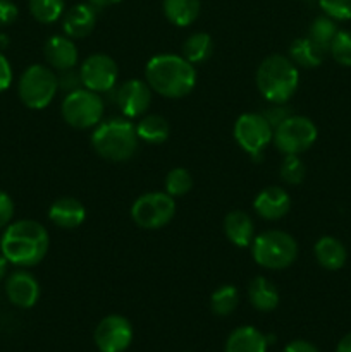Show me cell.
<instances>
[{
	"mask_svg": "<svg viewBox=\"0 0 351 352\" xmlns=\"http://www.w3.org/2000/svg\"><path fill=\"white\" fill-rule=\"evenodd\" d=\"M50 239L48 232L36 220H17L6 227L0 239V253L9 263L30 268L47 256Z\"/></svg>",
	"mask_w": 351,
	"mask_h": 352,
	"instance_id": "obj_1",
	"label": "cell"
},
{
	"mask_svg": "<svg viewBox=\"0 0 351 352\" xmlns=\"http://www.w3.org/2000/svg\"><path fill=\"white\" fill-rule=\"evenodd\" d=\"M145 79L151 91L165 98H184L196 85L195 65L182 55L162 54L155 55L147 62Z\"/></svg>",
	"mask_w": 351,
	"mask_h": 352,
	"instance_id": "obj_2",
	"label": "cell"
},
{
	"mask_svg": "<svg viewBox=\"0 0 351 352\" xmlns=\"http://www.w3.org/2000/svg\"><path fill=\"white\" fill-rule=\"evenodd\" d=\"M299 85L298 67L284 55H268L257 71V88L267 102L286 103Z\"/></svg>",
	"mask_w": 351,
	"mask_h": 352,
	"instance_id": "obj_3",
	"label": "cell"
},
{
	"mask_svg": "<svg viewBox=\"0 0 351 352\" xmlns=\"http://www.w3.org/2000/svg\"><path fill=\"white\" fill-rule=\"evenodd\" d=\"M136 127L127 119H109L100 122L92 134V146L109 162H127L138 150Z\"/></svg>",
	"mask_w": 351,
	"mask_h": 352,
	"instance_id": "obj_4",
	"label": "cell"
},
{
	"mask_svg": "<svg viewBox=\"0 0 351 352\" xmlns=\"http://www.w3.org/2000/svg\"><path fill=\"white\" fill-rule=\"evenodd\" d=\"M255 263L267 270H282L291 267L298 258V243L284 230H265L255 236L251 243Z\"/></svg>",
	"mask_w": 351,
	"mask_h": 352,
	"instance_id": "obj_5",
	"label": "cell"
},
{
	"mask_svg": "<svg viewBox=\"0 0 351 352\" xmlns=\"http://www.w3.org/2000/svg\"><path fill=\"white\" fill-rule=\"evenodd\" d=\"M58 89V78L52 67L33 64L21 74L17 91L28 109L41 110L50 105Z\"/></svg>",
	"mask_w": 351,
	"mask_h": 352,
	"instance_id": "obj_6",
	"label": "cell"
},
{
	"mask_svg": "<svg viewBox=\"0 0 351 352\" xmlns=\"http://www.w3.org/2000/svg\"><path fill=\"white\" fill-rule=\"evenodd\" d=\"M103 110L105 107H103L102 96L86 88L69 91L61 107L62 119L74 129L96 127L102 122Z\"/></svg>",
	"mask_w": 351,
	"mask_h": 352,
	"instance_id": "obj_7",
	"label": "cell"
},
{
	"mask_svg": "<svg viewBox=\"0 0 351 352\" xmlns=\"http://www.w3.org/2000/svg\"><path fill=\"white\" fill-rule=\"evenodd\" d=\"M319 131L312 119L305 116H289L274 129V144L282 155H301L313 146Z\"/></svg>",
	"mask_w": 351,
	"mask_h": 352,
	"instance_id": "obj_8",
	"label": "cell"
},
{
	"mask_svg": "<svg viewBox=\"0 0 351 352\" xmlns=\"http://www.w3.org/2000/svg\"><path fill=\"white\" fill-rule=\"evenodd\" d=\"M176 215L174 198L167 192L151 191L141 195L131 206V219L138 227L147 230L162 229Z\"/></svg>",
	"mask_w": 351,
	"mask_h": 352,
	"instance_id": "obj_9",
	"label": "cell"
},
{
	"mask_svg": "<svg viewBox=\"0 0 351 352\" xmlns=\"http://www.w3.org/2000/svg\"><path fill=\"white\" fill-rule=\"evenodd\" d=\"M274 138V127L262 113H243L234 124V140L253 160H260Z\"/></svg>",
	"mask_w": 351,
	"mask_h": 352,
	"instance_id": "obj_10",
	"label": "cell"
},
{
	"mask_svg": "<svg viewBox=\"0 0 351 352\" xmlns=\"http://www.w3.org/2000/svg\"><path fill=\"white\" fill-rule=\"evenodd\" d=\"M79 79L86 89L95 93H107L119 79V67L116 60L105 54H93L81 64Z\"/></svg>",
	"mask_w": 351,
	"mask_h": 352,
	"instance_id": "obj_11",
	"label": "cell"
},
{
	"mask_svg": "<svg viewBox=\"0 0 351 352\" xmlns=\"http://www.w3.org/2000/svg\"><path fill=\"white\" fill-rule=\"evenodd\" d=\"M95 346L100 352H124L133 342V327L120 315H109L96 325Z\"/></svg>",
	"mask_w": 351,
	"mask_h": 352,
	"instance_id": "obj_12",
	"label": "cell"
},
{
	"mask_svg": "<svg viewBox=\"0 0 351 352\" xmlns=\"http://www.w3.org/2000/svg\"><path fill=\"white\" fill-rule=\"evenodd\" d=\"M116 100L120 112L127 119L141 117L150 107L151 88L148 86L147 81H141V79H127L117 89Z\"/></svg>",
	"mask_w": 351,
	"mask_h": 352,
	"instance_id": "obj_13",
	"label": "cell"
},
{
	"mask_svg": "<svg viewBox=\"0 0 351 352\" xmlns=\"http://www.w3.org/2000/svg\"><path fill=\"white\" fill-rule=\"evenodd\" d=\"M6 294L17 308H33L40 299V284L30 272L16 270L7 277Z\"/></svg>",
	"mask_w": 351,
	"mask_h": 352,
	"instance_id": "obj_14",
	"label": "cell"
},
{
	"mask_svg": "<svg viewBox=\"0 0 351 352\" xmlns=\"http://www.w3.org/2000/svg\"><path fill=\"white\" fill-rule=\"evenodd\" d=\"M253 208L258 217L265 220H279L291 208V198L286 189L279 186L262 189L253 201Z\"/></svg>",
	"mask_w": 351,
	"mask_h": 352,
	"instance_id": "obj_15",
	"label": "cell"
},
{
	"mask_svg": "<svg viewBox=\"0 0 351 352\" xmlns=\"http://www.w3.org/2000/svg\"><path fill=\"white\" fill-rule=\"evenodd\" d=\"M96 24V9L92 3H76L62 17V30L65 36L81 40L86 38Z\"/></svg>",
	"mask_w": 351,
	"mask_h": 352,
	"instance_id": "obj_16",
	"label": "cell"
},
{
	"mask_svg": "<svg viewBox=\"0 0 351 352\" xmlns=\"http://www.w3.org/2000/svg\"><path fill=\"white\" fill-rule=\"evenodd\" d=\"M43 52L48 65L57 71H71L78 64V47L69 36H61V34L50 36L45 43Z\"/></svg>",
	"mask_w": 351,
	"mask_h": 352,
	"instance_id": "obj_17",
	"label": "cell"
},
{
	"mask_svg": "<svg viewBox=\"0 0 351 352\" xmlns=\"http://www.w3.org/2000/svg\"><path fill=\"white\" fill-rule=\"evenodd\" d=\"M48 219L61 229H76L85 222L86 208L79 199L61 198L52 203L50 210H48Z\"/></svg>",
	"mask_w": 351,
	"mask_h": 352,
	"instance_id": "obj_18",
	"label": "cell"
},
{
	"mask_svg": "<svg viewBox=\"0 0 351 352\" xmlns=\"http://www.w3.org/2000/svg\"><path fill=\"white\" fill-rule=\"evenodd\" d=\"M224 232L234 246H251L255 239V223L246 212L234 210V212L227 213L224 219Z\"/></svg>",
	"mask_w": 351,
	"mask_h": 352,
	"instance_id": "obj_19",
	"label": "cell"
},
{
	"mask_svg": "<svg viewBox=\"0 0 351 352\" xmlns=\"http://www.w3.org/2000/svg\"><path fill=\"white\" fill-rule=\"evenodd\" d=\"M268 339L255 327H237L226 340L224 352H267Z\"/></svg>",
	"mask_w": 351,
	"mask_h": 352,
	"instance_id": "obj_20",
	"label": "cell"
},
{
	"mask_svg": "<svg viewBox=\"0 0 351 352\" xmlns=\"http://www.w3.org/2000/svg\"><path fill=\"white\" fill-rule=\"evenodd\" d=\"M313 253H315V258L320 267L330 272H336L339 268H343L348 260V251L344 248V244L339 239L330 236L320 237L315 243Z\"/></svg>",
	"mask_w": 351,
	"mask_h": 352,
	"instance_id": "obj_21",
	"label": "cell"
},
{
	"mask_svg": "<svg viewBox=\"0 0 351 352\" xmlns=\"http://www.w3.org/2000/svg\"><path fill=\"white\" fill-rule=\"evenodd\" d=\"M162 10L169 23L186 28L198 19L202 0H162Z\"/></svg>",
	"mask_w": 351,
	"mask_h": 352,
	"instance_id": "obj_22",
	"label": "cell"
},
{
	"mask_svg": "<svg viewBox=\"0 0 351 352\" xmlns=\"http://www.w3.org/2000/svg\"><path fill=\"white\" fill-rule=\"evenodd\" d=\"M248 299L258 311H272L279 305V291L268 278L255 277L248 285Z\"/></svg>",
	"mask_w": 351,
	"mask_h": 352,
	"instance_id": "obj_23",
	"label": "cell"
},
{
	"mask_svg": "<svg viewBox=\"0 0 351 352\" xmlns=\"http://www.w3.org/2000/svg\"><path fill=\"white\" fill-rule=\"evenodd\" d=\"M323 55H326V52H323L320 47H317L308 36L295 40L291 43V48H289V57H291V62L303 69L319 67L323 60Z\"/></svg>",
	"mask_w": 351,
	"mask_h": 352,
	"instance_id": "obj_24",
	"label": "cell"
},
{
	"mask_svg": "<svg viewBox=\"0 0 351 352\" xmlns=\"http://www.w3.org/2000/svg\"><path fill=\"white\" fill-rule=\"evenodd\" d=\"M171 127L169 122L162 116H145L141 117L140 122L136 124V134L141 141L150 144H160L167 141Z\"/></svg>",
	"mask_w": 351,
	"mask_h": 352,
	"instance_id": "obj_25",
	"label": "cell"
},
{
	"mask_svg": "<svg viewBox=\"0 0 351 352\" xmlns=\"http://www.w3.org/2000/svg\"><path fill=\"white\" fill-rule=\"evenodd\" d=\"M213 40L209 33H195L182 45V57L191 64H202L212 55Z\"/></svg>",
	"mask_w": 351,
	"mask_h": 352,
	"instance_id": "obj_26",
	"label": "cell"
},
{
	"mask_svg": "<svg viewBox=\"0 0 351 352\" xmlns=\"http://www.w3.org/2000/svg\"><path fill=\"white\" fill-rule=\"evenodd\" d=\"M240 302V292L234 285H220L217 291H213L210 298V308L212 313L217 316H229L234 309L237 308Z\"/></svg>",
	"mask_w": 351,
	"mask_h": 352,
	"instance_id": "obj_27",
	"label": "cell"
},
{
	"mask_svg": "<svg viewBox=\"0 0 351 352\" xmlns=\"http://www.w3.org/2000/svg\"><path fill=\"white\" fill-rule=\"evenodd\" d=\"M337 26L334 23V19L327 16H319L317 19H313V23L310 24L308 34L306 36L317 45V47L322 48L323 52H329L330 43H332L334 36L337 34Z\"/></svg>",
	"mask_w": 351,
	"mask_h": 352,
	"instance_id": "obj_28",
	"label": "cell"
},
{
	"mask_svg": "<svg viewBox=\"0 0 351 352\" xmlns=\"http://www.w3.org/2000/svg\"><path fill=\"white\" fill-rule=\"evenodd\" d=\"M64 0H30V12L38 23L52 24L64 16Z\"/></svg>",
	"mask_w": 351,
	"mask_h": 352,
	"instance_id": "obj_29",
	"label": "cell"
},
{
	"mask_svg": "<svg viewBox=\"0 0 351 352\" xmlns=\"http://www.w3.org/2000/svg\"><path fill=\"white\" fill-rule=\"evenodd\" d=\"M193 177L186 168L176 167L165 177V192L171 195L172 198H179L191 191Z\"/></svg>",
	"mask_w": 351,
	"mask_h": 352,
	"instance_id": "obj_30",
	"label": "cell"
},
{
	"mask_svg": "<svg viewBox=\"0 0 351 352\" xmlns=\"http://www.w3.org/2000/svg\"><path fill=\"white\" fill-rule=\"evenodd\" d=\"M279 174H281L282 181L291 186H296L305 179L306 167L301 162V158H299V155H284V160H282L281 167H279Z\"/></svg>",
	"mask_w": 351,
	"mask_h": 352,
	"instance_id": "obj_31",
	"label": "cell"
},
{
	"mask_svg": "<svg viewBox=\"0 0 351 352\" xmlns=\"http://www.w3.org/2000/svg\"><path fill=\"white\" fill-rule=\"evenodd\" d=\"M334 60L343 67H351V31L339 30L329 47Z\"/></svg>",
	"mask_w": 351,
	"mask_h": 352,
	"instance_id": "obj_32",
	"label": "cell"
},
{
	"mask_svg": "<svg viewBox=\"0 0 351 352\" xmlns=\"http://www.w3.org/2000/svg\"><path fill=\"white\" fill-rule=\"evenodd\" d=\"M319 6L323 10V16L330 17V19H351V0H319Z\"/></svg>",
	"mask_w": 351,
	"mask_h": 352,
	"instance_id": "obj_33",
	"label": "cell"
},
{
	"mask_svg": "<svg viewBox=\"0 0 351 352\" xmlns=\"http://www.w3.org/2000/svg\"><path fill=\"white\" fill-rule=\"evenodd\" d=\"M14 217V203L7 192L0 191V229L7 227Z\"/></svg>",
	"mask_w": 351,
	"mask_h": 352,
	"instance_id": "obj_34",
	"label": "cell"
},
{
	"mask_svg": "<svg viewBox=\"0 0 351 352\" xmlns=\"http://www.w3.org/2000/svg\"><path fill=\"white\" fill-rule=\"evenodd\" d=\"M19 16L17 6L12 0H0V26H9Z\"/></svg>",
	"mask_w": 351,
	"mask_h": 352,
	"instance_id": "obj_35",
	"label": "cell"
},
{
	"mask_svg": "<svg viewBox=\"0 0 351 352\" xmlns=\"http://www.w3.org/2000/svg\"><path fill=\"white\" fill-rule=\"evenodd\" d=\"M282 105H284V103H274V107H272V109H268L267 112L262 113V116L267 119V122L270 124L274 129L282 122V120H286L289 116H291V112H289V110H286V107H282Z\"/></svg>",
	"mask_w": 351,
	"mask_h": 352,
	"instance_id": "obj_36",
	"label": "cell"
},
{
	"mask_svg": "<svg viewBox=\"0 0 351 352\" xmlns=\"http://www.w3.org/2000/svg\"><path fill=\"white\" fill-rule=\"evenodd\" d=\"M12 82V67L3 54H0V93L6 91Z\"/></svg>",
	"mask_w": 351,
	"mask_h": 352,
	"instance_id": "obj_37",
	"label": "cell"
},
{
	"mask_svg": "<svg viewBox=\"0 0 351 352\" xmlns=\"http://www.w3.org/2000/svg\"><path fill=\"white\" fill-rule=\"evenodd\" d=\"M282 352H320V351L317 349L312 342H308V340L298 339V340H292V342H289Z\"/></svg>",
	"mask_w": 351,
	"mask_h": 352,
	"instance_id": "obj_38",
	"label": "cell"
},
{
	"mask_svg": "<svg viewBox=\"0 0 351 352\" xmlns=\"http://www.w3.org/2000/svg\"><path fill=\"white\" fill-rule=\"evenodd\" d=\"M336 352H351V333H348L339 340Z\"/></svg>",
	"mask_w": 351,
	"mask_h": 352,
	"instance_id": "obj_39",
	"label": "cell"
},
{
	"mask_svg": "<svg viewBox=\"0 0 351 352\" xmlns=\"http://www.w3.org/2000/svg\"><path fill=\"white\" fill-rule=\"evenodd\" d=\"M88 2L95 7H110V6H116V3L123 2V0H88Z\"/></svg>",
	"mask_w": 351,
	"mask_h": 352,
	"instance_id": "obj_40",
	"label": "cell"
},
{
	"mask_svg": "<svg viewBox=\"0 0 351 352\" xmlns=\"http://www.w3.org/2000/svg\"><path fill=\"white\" fill-rule=\"evenodd\" d=\"M7 267H9V261L6 260L2 253H0V280H3L7 275Z\"/></svg>",
	"mask_w": 351,
	"mask_h": 352,
	"instance_id": "obj_41",
	"label": "cell"
}]
</instances>
